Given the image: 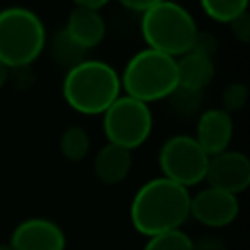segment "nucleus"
Wrapping results in <instances>:
<instances>
[{"label": "nucleus", "mask_w": 250, "mask_h": 250, "mask_svg": "<svg viewBox=\"0 0 250 250\" xmlns=\"http://www.w3.org/2000/svg\"><path fill=\"white\" fill-rule=\"evenodd\" d=\"M189 199L191 193L184 186L164 176L150 178L135 191L131 199V225L146 238L182 229L189 219Z\"/></svg>", "instance_id": "obj_1"}, {"label": "nucleus", "mask_w": 250, "mask_h": 250, "mask_svg": "<svg viewBox=\"0 0 250 250\" xmlns=\"http://www.w3.org/2000/svg\"><path fill=\"white\" fill-rule=\"evenodd\" d=\"M61 92L76 113L102 115L121 96L119 72L105 61L84 59L64 72Z\"/></svg>", "instance_id": "obj_2"}, {"label": "nucleus", "mask_w": 250, "mask_h": 250, "mask_svg": "<svg viewBox=\"0 0 250 250\" xmlns=\"http://www.w3.org/2000/svg\"><path fill=\"white\" fill-rule=\"evenodd\" d=\"M47 47L43 20L25 6L0 10V62L8 68L31 66Z\"/></svg>", "instance_id": "obj_3"}, {"label": "nucleus", "mask_w": 250, "mask_h": 250, "mask_svg": "<svg viewBox=\"0 0 250 250\" xmlns=\"http://www.w3.org/2000/svg\"><path fill=\"white\" fill-rule=\"evenodd\" d=\"M121 92L145 104L162 102L178 88L176 59L154 49L137 51L119 72Z\"/></svg>", "instance_id": "obj_4"}, {"label": "nucleus", "mask_w": 250, "mask_h": 250, "mask_svg": "<svg viewBox=\"0 0 250 250\" xmlns=\"http://www.w3.org/2000/svg\"><path fill=\"white\" fill-rule=\"evenodd\" d=\"M197 31L191 12L174 0H162L141 14V35L146 47L174 59L191 49Z\"/></svg>", "instance_id": "obj_5"}, {"label": "nucleus", "mask_w": 250, "mask_h": 250, "mask_svg": "<svg viewBox=\"0 0 250 250\" xmlns=\"http://www.w3.org/2000/svg\"><path fill=\"white\" fill-rule=\"evenodd\" d=\"M152 125L154 119L150 105L125 94H121L102 113V129L105 141L131 152L148 141Z\"/></svg>", "instance_id": "obj_6"}, {"label": "nucleus", "mask_w": 250, "mask_h": 250, "mask_svg": "<svg viewBox=\"0 0 250 250\" xmlns=\"http://www.w3.org/2000/svg\"><path fill=\"white\" fill-rule=\"evenodd\" d=\"M158 164L164 178L184 186L186 189L205 180L209 154L199 146L193 135H172L158 150Z\"/></svg>", "instance_id": "obj_7"}, {"label": "nucleus", "mask_w": 250, "mask_h": 250, "mask_svg": "<svg viewBox=\"0 0 250 250\" xmlns=\"http://www.w3.org/2000/svg\"><path fill=\"white\" fill-rule=\"evenodd\" d=\"M240 213L238 195L207 186L189 199V217L207 229H225L236 221Z\"/></svg>", "instance_id": "obj_8"}, {"label": "nucleus", "mask_w": 250, "mask_h": 250, "mask_svg": "<svg viewBox=\"0 0 250 250\" xmlns=\"http://www.w3.org/2000/svg\"><path fill=\"white\" fill-rule=\"evenodd\" d=\"M205 182L211 188L238 195L250 186V158L234 148H227L215 156H209Z\"/></svg>", "instance_id": "obj_9"}, {"label": "nucleus", "mask_w": 250, "mask_h": 250, "mask_svg": "<svg viewBox=\"0 0 250 250\" xmlns=\"http://www.w3.org/2000/svg\"><path fill=\"white\" fill-rule=\"evenodd\" d=\"M8 244L12 250H66V234L47 217H29L14 227Z\"/></svg>", "instance_id": "obj_10"}, {"label": "nucleus", "mask_w": 250, "mask_h": 250, "mask_svg": "<svg viewBox=\"0 0 250 250\" xmlns=\"http://www.w3.org/2000/svg\"><path fill=\"white\" fill-rule=\"evenodd\" d=\"M232 135H234V121L232 115L227 113L225 109L209 107L197 115L193 139L209 156H215L230 148Z\"/></svg>", "instance_id": "obj_11"}, {"label": "nucleus", "mask_w": 250, "mask_h": 250, "mask_svg": "<svg viewBox=\"0 0 250 250\" xmlns=\"http://www.w3.org/2000/svg\"><path fill=\"white\" fill-rule=\"evenodd\" d=\"M62 29L86 53L98 47L105 39V33H107V25L102 16V10L80 8V6H74Z\"/></svg>", "instance_id": "obj_12"}, {"label": "nucleus", "mask_w": 250, "mask_h": 250, "mask_svg": "<svg viewBox=\"0 0 250 250\" xmlns=\"http://www.w3.org/2000/svg\"><path fill=\"white\" fill-rule=\"evenodd\" d=\"M92 168H94L96 178L102 184L117 186V184H121L129 176V172L133 168V152L123 148V146L105 143L96 152Z\"/></svg>", "instance_id": "obj_13"}, {"label": "nucleus", "mask_w": 250, "mask_h": 250, "mask_svg": "<svg viewBox=\"0 0 250 250\" xmlns=\"http://www.w3.org/2000/svg\"><path fill=\"white\" fill-rule=\"evenodd\" d=\"M176 70L178 88L203 92L215 78V61L197 51H188L176 59Z\"/></svg>", "instance_id": "obj_14"}, {"label": "nucleus", "mask_w": 250, "mask_h": 250, "mask_svg": "<svg viewBox=\"0 0 250 250\" xmlns=\"http://www.w3.org/2000/svg\"><path fill=\"white\" fill-rule=\"evenodd\" d=\"M47 43H49V53H51L53 62H55L57 66H61L64 72H66L68 68H72L74 64L82 62L84 59H88V57H86V51L80 49V47L64 33V29H59L51 39H47Z\"/></svg>", "instance_id": "obj_15"}, {"label": "nucleus", "mask_w": 250, "mask_h": 250, "mask_svg": "<svg viewBox=\"0 0 250 250\" xmlns=\"http://www.w3.org/2000/svg\"><path fill=\"white\" fill-rule=\"evenodd\" d=\"M90 148H92V141H90V135L84 127L70 125L61 133L59 150L66 160L80 162L90 154Z\"/></svg>", "instance_id": "obj_16"}, {"label": "nucleus", "mask_w": 250, "mask_h": 250, "mask_svg": "<svg viewBox=\"0 0 250 250\" xmlns=\"http://www.w3.org/2000/svg\"><path fill=\"white\" fill-rule=\"evenodd\" d=\"M199 6L219 23H230L234 18L248 12V0H199Z\"/></svg>", "instance_id": "obj_17"}, {"label": "nucleus", "mask_w": 250, "mask_h": 250, "mask_svg": "<svg viewBox=\"0 0 250 250\" xmlns=\"http://www.w3.org/2000/svg\"><path fill=\"white\" fill-rule=\"evenodd\" d=\"M191 240L184 229H176L148 236L143 250H191Z\"/></svg>", "instance_id": "obj_18"}, {"label": "nucleus", "mask_w": 250, "mask_h": 250, "mask_svg": "<svg viewBox=\"0 0 250 250\" xmlns=\"http://www.w3.org/2000/svg\"><path fill=\"white\" fill-rule=\"evenodd\" d=\"M221 100H223L221 109H225V111L230 113V115L236 113L238 109L244 107V104H246V100H248V88H246V84H244V82H230V84L223 90Z\"/></svg>", "instance_id": "obj_19"}, {"label": "nucleus", "mask_w": 250, "mask_h": 250, "mask_svg": "<svg viewBox=\"0 0 250 250\" xmlns=\"http://www.w3.org/2000/svg\"><path fill=\"white\" fill-rule=\"evenodd\" d=\"M201 92H191V90H186V88H176L166 100L170 102V105L180 113V115H189L195 105H197V98H199Z\"/></svg>", "instance_id": "obj_20"}, {"label": "nucleus", "mask_w": 250, "mask_h": 250, "mask_svg": "<svg viewBox=\"0 0 250 250\" xmlns=\"http://www.w3.org/2000/svg\"><path fill=\"white\" fill-rule=\"evenodd\" d=\"M217 49H219V43H217L215 35H213L211 31H201V29H199L197 35H195V41H193V45H191L189 51H197V53H201V55L213 57Z\"/></svg>", "instance_id": "obj_21"}, {"label": "nucleus", "mask_w": 250, "mask_h": 250, "mask_svg": "<svg viewBox=\"0 0 250 250\" xmlns=\"http://www.w3.org/2000/svg\"><path fill=\"white\" fill-rule=\"evenodd\" d=\"M227 25L230 27V33L234 35V39H238L240 43H248V39H250V16H248V12L240 14L238 18H234Z\"/></svg>", "instance_id": "obj_22"}, {"label": "nucleus", "mask_w": 250, "mask_h": 250, "mask_svg": "<svg viewBox=\"0 0 250 250\" xmlns=\"http://www.w3.org/2000/svg\"><path fill=\"white\" fill-rule=\"evenodd\" d=\"M191 250H229V248H227V242L221 236L203 234V236L191 240Z\"/></svg>", "instance_id": "obj_23"}, {"label": "nucleus", "mask_w": 250, "mask_h": 250, "mask_svg": "<svg viewBox=\"0 0 250 250\" xmlns=\"http://www.w3.org/2000/svg\"><path fill=\"white\" fill-rule=\"evenodd\" d=\"M123 8L131 10V12H137V14H145L146 10H150L152 6L160 4L162 0H117Z\"/></svg>", "instance_id": "obj_24"}, {"label": "nucleus", "mask_w": 250, "mask_h": 250, "mask_svg": "<svg viewBox=\"0 0 250 250\" xmlns=\"http://www.w3.org/2000/svg\"><path fill=\"white\" fill-rule=\"evenodd\" d=\"M74 6L80 8H92V10H102L104 6H107L111 0H72Z\"/></svg>", "instance_id": "obj_25"}, {"label": "nucleus", "mask_w": 250, "mask_h": 250, "mask_svg": "<svg viewBox=\"0 0 250 250\" xmlns=\"http://www.w3.org/2000/svg\"><path fill=\"white\" fill-rule=\"evenodd\" d=\"M8 74H10V68H8L6 64L0 62V90L8 84Z\"/></svg>", "instance_id": "obj_26"}, {"label": "nucleus", "mask_w": 250, "mask_h": 250, "mask_svg": "<svg viewBox=\"0 0 250 250\" xmlns=\"http://www.w3.org/2000/svg\"><path fill=\"white\" fill-rule=\"evenodd\" d=\"M0 250H12L8 242H0Z\"/></svg>", "instance_id": "obj_27"}]
</instances>
